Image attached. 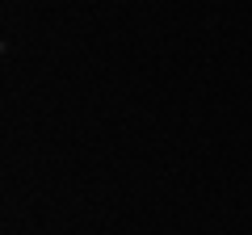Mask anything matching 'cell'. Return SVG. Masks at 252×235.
Here are the masks:
<instances>
[]
</instances>
